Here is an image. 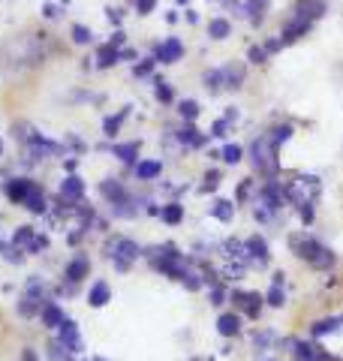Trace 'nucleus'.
I'll list each match as a JSON object with an SVG mask.
<instances>
[{
  "label": "nucleus",
  "mask_w": 343,
  "mask_h": 361,
  "mask_svg": "<svg viewBox=\"0 0 343 361\" xmlns=\"http://www.w3.org/2000/svg\"><path fill=\"white\" fill-rule=\"evenodd\" d=\"M13 247H21V250H28V253H42V250H49V238L33 232L30 226H21L13 235Z\"/></svg>",
  "instance_id": "7"
},
{
  "label": "nucleus",
  "mask_w": 343,
  "mask_h": 361,
  "mask_svg": "<svg viewBox=\"0 0 343 361\" xmlns=\"http://www.w3.org/2000/svg\"><path fill=\"white\" fill-rule=\"evenodd\" d=\"M163 175V163L160 160H142V163H136V178L139 180H154Z\"/></svg>",
  "instance_id": "25"
},
{
  "label": "nucleus",
  "mask_w": 343,
  "mask_h": 361,
  "mask_svg": "<svg viewBox=\"0 0 343 361\" xmlns=\"http://www.w3.org/2000/svg\"><path fill=\"white\" fill-rule=\"evenodd\" d=\"M217 331H220L223 337H235L238 331H241V316L238 313H223L220 319H217Z\"/></svg>",
  "instance_id": "24"
},
{
  "label": "nucleus",
  "mask_w": 343,
  "mask_h": 361,
  "mask_svg": "<svg viewBox=\"0 0 343 361\" xmlns=\"http://www.w3.org/2000/svg\"><path fill=\"white\" fill-rule=\"evenodd\" d=\"M229 33H232V25H229V18H211L208 21V37L211 39H229Z\"/></svg>",
  "instance_id": "30"
},
{
  "label": "nucleus",
  "mask_w": 343,
  "mask_h": 361,
  "mask_svg": "<svg viewBox=\"0 0 343 361\" xmlns=\"http://www.w3.org/2000/svg\"><path fill=\"white\" fill-rule=\"evenodd\" d=\"M106 13H109V21H112V25H121V21H124V16H121V9H106Z\"/></svg>",
  "instance_id": "46"
},
{
  "label": "nucleus",
  "mask_w": 343,
  "mask_h": 361,
  "mask_svg": "<svg viewBox=\"0 0 343 361\" xmlns=\"http://www.w3.org/2000/svg\"><path fill=\"white\" fill-rule=\"evenodd\" d=\"M4 250H6V247H4V244H0V253H4Z\"/></svg>",
  "instance_id": "51"
},
{
  "label": "nucleus",
  "mask_w": 343,
  "mask_h": 361,
  "mask_svg": "<svg viewBox=\"0 0 343 361\" xmlns=\"http://www.w3.org/2000/svg\"><path fill=\"white\" fill-rule=\"evenodd\" d=\"M21 358H25V361H37V355H33L30 349H25V355H21Z\"/></svg>",
  "instance_id": "47"
},
{
  "label": "nucleus",
  "mask_w": 343,
  "mask_h": 361,
  "mask_svg": "<svg viewBox=\"0 0 343 361\" xmlns=\"http://www.w3.org/2000/svg\"><path fill=\"white\" fill-rule=\"evenodd\" d=\"M127 118H130V106H127V109H121L118 115H109L106 121H102V133H106L109 139H114V135L121 133V127H124V121H127Z\"/></svg>",
  "instance_id": "27"
},
{
  "label": "nucleus",
  "mask_w": 343,
  "mask_h": 361,
  "mask_svg": "<svg viewBox=\"0 0 343 361\" xmlns=\"http://www.w3.org/2000/svg\"><path fill=\"white\" fill-rule=\"evenodd\" d=\"M241 157H244V151H241V145H226V148L220 151V160H223V163H229V166L241 163Z\"/></svg>",
  "instance_id": "36"
},
{
  "label": "nucleus",
  "mask_w": 343,
  "mask_h": 361,
  "mask_svg": "<svg viewBox=\"0 0 343 361\" xmlns=\"http://www.w3.org/2000/svg\"><path fill=\"white\" fill-rule=\"evenodd\" d=\"M0 157H4V139H0Z\"/></svg>",
  "instance_id": "48"
},
{
  "label": "nucleus",
  "mask_w": 343,
  "mask_h": 361,
  "mask_svg": "<svg viewBox=\"0 0 343 361\" xmlns=\"http://www.w3.org/2000/svg\"><path fill=\"white\" fill-rule=\"evenodd\" d=\"M57 343H61L66 353H82L85 343H82V334H78V325L73 319H64L57 325Z\"/></svg>",
  "instance_id": "9"
},
{
  "label": "nucleus",
  "mask_w": 343,
  "mask_h": 361,
  "mask_svg": "<svg viewBox=\"0 0 343 361\" xmlns=\"http://www.w3.org/2000/svg\"><path fill=\"white\" fill-rule=\"evenodd\" d=\"M232 301H235V307L241 310L244 316H250V319H259V313H262V298L259 292H232Z\"/></svg>",
  "instance_id": "12"
},
{
  "label": "nucleus",
  "mask_w": 343,
  "mask_h": 361,
  "mask_svg": "<svg viewBox=\"0 0 343 361\" xmlns=\"http://www.w3.org/2000/svg\"><path fill=\"white\" fill-rule=\"evenodd\" d=\"M340 329H343V313H337V316H325V319L313 322L311 334H313V337H325V334H337Z\"/></svg>",
  "instance_id": "21"
},
{
  "label": "nucleus",
  "mask_w": 343,
  "mask_h": 361,
  "mask_svg": "<svg viewBox=\"0 0 343 361\" xmlns=\"http://www.w3.org/2000/svg\"><path fill=\"white\" fill-rule=\"evenodd\" d=\"M160 217H163L169 226H178L181 220H184V208H181L178 202H172V205H166L163 211H160Z\"/></svg>",
  "instance_id": "34"
},
{
  "label": "nucleus",
  "mask_w": 343,
  "mask_h": 361,
  "mask_svg": "<svg viewBox=\"0 0 343 361\" xmlns=\"http://www.w3.org/2000/svg\"><path fill=\"white\" fill-rule=\"evenodd\" d=\"M112 154L118 157L121 163L133 166L136 160H139V142H124V145H114V148H112Z\"/></svg>",
  "instance_id": "26"
},
{
  "label": "nucleus",
  "mask_w": 343,
  "mask_h": 361,
  "mask_svg": "<svg viewBox=\"0 0 343 361\" xmlns=\"http://www.w3.org/2000/svg\"><path fill=\"white\" fill-rule=\"evenodd\" d=\"M178 4H181V6H184V4H190V0H178Z\"/></svg>",
  "instance_id": "50"
},
{
  "label": "nucleus",
  "mask_w": 343,
  "mask_h": 361,
  "mask_svg": "<svg viewBox=\"0 0 343 361\" xmlns=\"http://www.w3.org/2000/svg\"><path fill=\"white\" fill-rule=\"evenodd\" d=\"M154 6H157V0H133V9H136L139 16H151Z\"/></svg>",
  "instance_id": "42"
},
{
  "label": "nucleus",
  "mask_w": 343,
  "mask_h": 361,
  "mask_svg": "<svg viewBox=\"0 0 343 361\" xmlns=\"http://www.w3.org/2000/svg\"><path fill=\"white\" fill-rule=\"evenodd\" d=\"M217 187H220V172H214V169H211V172L205 175V184L199 190H202V193H211V190H217Z\"/></svg>",
  "instance_id": "41"
},
{
  "label": "nucleus",
  "mask_w": 343,
  "mask_h": 361,
  "mask_svg": "<svg viewBox=\"0 0 343 361\" xmlns=\"http://www.w3.org/2000/svg\"><path fill=\"white\" fill-rule=\"evenodd\" d=\"M154 66H157V61H154V54H151V58H145L142 63L133 66V75H136V78H148V75L154 73Z\"/></svg>",
  "instance_id": "38"
},
{
  "label": "nucleus",
  "mask_w": 343,
  "mask_h": 361,
  "mask_svg": "<svg viewBox=\"0 0 343 361\" xmlns=\"http://www.w3.org/2000/svg\"><path fill=\"white\" fill-rule=\"evenodd\" d=\"M283 49V42H280V37H274V39H265V51L268 54H274V51H280Z\"/></svg>",
  "instance_id": "45"
},
{
  "label": "nucleus",
  "mask_w": 343,
  "mask_h": 361,
  "mask_svg": "<svg viewBox=\"0 0 343 361\" xmlns=\"http://www.w3.org/2000/svg\"><path fill=\"white\" fill-rule=\"evenodd\" d=\"M175 139H178V145H184V148H202V145L208 142V135H202V133H199V130L187 121L184 127H181V130L175 133Z\"/></svg>",
  "instance_id": "17"
},
{
  "label": "nucleus",
  "mask_w": 343,
  "mask_h": 361,
  "mask_svg": "<svg viewBox=\"0 0 343 361\" xmlns=\"http://www.w3.org/2000/svg\"><path fill=\"white\" fill-rule=\"evenodd\" d=\"M118 61H121V49H118V45L106 42V45H100V49H97V70H112Z\"/></svg>",
  "instance_id": "20"
},
{
  "label": "nucleus",
  "mask_w": 343,
  "mask_h": 361,
  "mask_svg": "<svg viewBox=\"0 0 343 361\" xmlns=\"http://www.w3.org/2000/svg\"><path fill=\"white\" fill-rule=\"evenodd\" d=\"M106 256L112 259V265L118 271H130V265L142 256V250H139V244L130 238H112L106 244Z\"/></svg>",
  "instance_id": "4"
},
{
  "label": "nucleus",
  "mask_w": 343,
  "mask_h": 361,
  "mask_svg": "<svg viewBox=\"0 0 343 361\" xmlns=\"http://www.w3.org/2000/svg\"><path fill=\"white\" fill-rule=\"evenodd\" d=\"M64 6L66 4H45L42 6V16L49 18V21H57V18H64Z\"/></svg>",
  "instance_id": "39"
},
{
  "label": "nucleus",
  "mask_w": 343,
  "mask_h": 361,
  "mask_svg": "<svg viewBox=\"0 0 343 361\" xmlns=\"http://www.w3.org/2000/svg\"><path fill=\"white\" fill-rule=\"evenodd\" d=\"M73 42L76 45H90L94 42V30L88 25H73Z\"/></svg>",
  "instance_id": "35"
},
{
  "label": "nucleus",
  "mask_w": 343,
  "mask_h": 361,
  "mask_svg": "<svg viewBox=\"0 0 343 361\" xmlns=\"http://www.w3.org/2000/svg\"><path fill=\"white\" fill-rule=\"evenodd\" d=\"M25 208L33 211V214H45V193H42V187H40V184L30 190V196L25 199Z\"/></svg>",
  "instance_id": "32"
},
{
  "label": "nucleus",
  "mask_w": 343,
  "mask_h": 361,
  "mask_svg": "<svg viewBox=\"0 0 343 361\" xmlns=\"http://www.w3.org/2000/svg\"><path fill=\"white\" fill-rule=\"evenodd\" d=\"M88 271H90V259L85 256V253H78L70 265H66V271H64V277H66V283L70 286H76V283H82V280L88 277Z\"/></svg>",
  "instance_id": "14"
},
{
  "label": "nucleus",
  "mask_w": 343,
  "mask_h": 361,
  "mask_svg": "<svg viewBox=\"0 0 343 361\" xmlns=\"http://www.w3.org/2000/svg\"><path fill=\"white\" fill-rule=\"evenodd\" d=\"M202 85L208 87V94H220V90H226V85H223V70H220V66H214V70H205Z\"/></svg>",
  "instance_id": "28"
},
{
  "label": "nucleus",
  "mask_w": 343,
  "mask_h": 361,
  "mask_svg": "<svg viewBox=\"0 0 343 361\" xmlns=\"http://www.w3.org/2000/svg\"><path fill=\"white\" fill-rule=\"evenodd\" d=\"M211 217L220 220V223H229V220L235 217V205L229 199H217L214 205H211Z\"/></svg>",
  "instance_id": "29"
},
{
  "label": "nucleus",
  "mask_w": 343,
  "mask_h": 361,
  "mask_svg": "<svg viewBox=\"0 0 343 361\" xmlns=\"http://www.w3.org/2000/svg\"><path fill=\"white\" fill-rule=\"evenodd\" d=\"M223 70V85H226V90H238L244 85V78H247V70H244V63H226V66H220Z\"/></svg>",
  "instance_id": "16"
},
{
  "label": "nucleus",
  "mask_w": 343,
  "mask_h": 361,
  "mask_svg": "<svg viewBox=\"0 0 343 361\" xmlns=\"http://www.w3.org/2000/svg\"><path fill=\"white\" fill-rule=\"evenodd\" d=\"M229 123H232V121H229L226 115H223L220 121H214V127H211V135H214V139H223V135L229 133Z\"/></svg>",
  "instance_id": "43"
},
{
  "label": "nucleus",
  "mask_w": 343,
  "mask_h": 361,
  "mask_svg": "<svg viewBox=\"0 0 343 361\" xmlns=\"http://www.w3.org/2000/svg\"><path fill=\"white\" fill-rule=\"evenodd\" d=\"M328 13V4L325 0H295L292 9H289V16H301L307 21H319Z\"/></svg>",
  "instance_id": "11"
},
{
  "label": "nucleus",
  "mask_w": 343,
  "mask_h": 361,
  "mask_svg": "<svg viewBox=\"0 0 343 361\" xmlns=\"http://www.w3.org/2000/svg\"><path fill=\"white\" fill-rule=\"evenodd\" d=\"M85 196V180L78 175H70L61 184V202H82Z\"/></svg>",
  "instance_id": "19"
},
{
  "label": "nucleus",
  "mask_w": 343,
  "mask_h": 361,
  "mask_svg": "<svg viewBox=\"0 0 343 361\" xmlns=\"http://www.w3.org/2000/svg\"><path fill=\"white\" fill-rule=\"evenodd\" d=\"M292 361H331L328 353H323L316 343L307 341H292Z\"/></svg>",
  "instance_id": "13"
},
{
  "label": "nucleus",
  "mask_w": 343,
  "mask_h": 361,
  "mask_svg": "<svg viewBox=\"0 0 343 361\" xmlns=\"http://www.w3.org/2000/svg\"><path fill=\"white\" fill-rule=\"evenodd\" d=\"M181 58H184V42H181L178 37H169V39L154 45V61L157 63H178Z\"/></svg>",
  "instance_id": "8"
},
{
  "label": "nucleus",
  "mask_w": 343,
  "mask_h": 361,
  "mask_svg": "<svg viewBox=\"0 0 343 361\" xmlns=\"http://www.w3.org/2000/svg\"><path fill=\"white\" fill-rule=\"evenodd\" d=\"M277 154H280V142L274 139V133H259L253 145H250V160H253V169L259 175H265V178H277L280 172V160H277Z\"/></svg>",
  "instance_id": "3"
},
{
  "label": "nucleus",
  "mask_w": 343,
  "mask_h": 361,
  "mask_svg": "<svg viewBox=\"0 0 343 361\" xmlns=\"http://www.w3.org/2000/svg\"><path fill=\"white\" fill-rule=\"evenodd\" d=\"M94 361H106V358H94Z\"/></svg>",
  "instance_id": "52"
},
{
  "label": "nucleus",
  "mask_w": 343,
  "mask_h": 361,
  "mask_svg": "<svg viewBox=\"0 0 343 361\" xmlns=\"http://www.w3.org/2000/svg\"><path fill=\"white\" fill-rule=\"evenodd\" d=\"M199 111H202V109H199L196 99H181V103H178V115L184 118V121H190V123L199 118Z\"/></svg>",
  "instance_id": "33"
},
{
  "label": "nucleus",
  "mask_w": 343,
  "mask_h": 361,
  "mask_svg": "<svg viewBox=\"0 0 343 361\" xmlns=\"http://www.w3.org/2000/svg\"><path fill=\"white\" fill-rule=\"evenodd\" d=\"M259 361H280V358H259Z\"/></svg>",
  "instance_id": "49"
},
{
  "label": "nucleus",
  "mask_w": 343,
  "mask_h": 361,
  "mask_svg": "<svg viewBox=\"0 0 343 361\" xmlns=\"http://www.w3.org/2000/svg\"><path fill=\"white\" fill-rule=\"evenodd\" d=\"M154 94H157L160 103H172V99H175V94H172V87H169L166 78H154Z\"/></svg>",
  "instance_id": "37"
},
{
  "label": "nucleus",
  "mask_w": 343,
  "mask_h": 361,
  "mask_svg": "<svg viewBox=\"0 0 343 361\" xmlns=\"http://www.w3.org/2000/svg\"><path fill=\"white\" fill-rule=\"evenodd\" d=\"M66 319L64 316V310L57 307V304H45L42 307V322H45V329H57V325H61Z\"/></svg>",
  "instance_id": "31"
},
{
  "label": "nucleus",
  "mask_w": 343,
  "mask_h": 361,
  "mask_svg": "<svg viewBox=\"0 0 343 361\" xmlns=\"http://www.w3.org/2000/svg\"><path fill=\"white\" fill-rule=\"evenodd\" d=\"M289 250L299 256L301 262H307V265L316 268V271H328L331 265L337 262L335 250L325 247L319 238H313L311 232H295V235H289Z\"/></svg>",
  "instance_id": "2"
},
{
  "label": "nucleus",
  "mask_w": 343,
  "mask_h": 361,
  "mask_svg": "<svg viewBox=\"0 0 343 361\" xmlns=\"http://www.w3.org/2000/svg\"><path fill=\"white\" fill-rule=\"evenodd\" d=\"M109 42H112V45H118V49H124V42H127V33H124V30H114Z\"/></svg>",
  "instance_id": "44"
},
{
  "label": "nucleus",
  "mask_w": 343,
  "mask_h": 361,
  "mask_svg": "<svg viewBox=\"0 0 343 361\" xmlns=\"http://www.w3.org/2000/svg\"><path fill=\"white\" fill-rule=\"evenodd\" d=\"M313 25H316V21H307V18H301V16H289V18L283 21V27H280V42H283V45H292V42L304 39L307 33L313 30Z\"/></svg>",
  "instance_id": "6"
},
{
  "label": "nucleus",
  "mask_w": 343,
  "mask_h": 361,
  "mask_svg": "<svg viewBox=\"0 0 343 361\" xmlns=\"http://www.w3.org/2000/svg\"><path fill=\"white\" fill-rule=\"evenodd\" d=\"M283 190H286V199L299 208L301 220L313 223V208L319 202V193H323V180L316 175H295L289 180H283Z\"/></svg>",
  "instance_id": "1"
},
{
  "label": "nucleus",
  "mask_w": 343,
  "mask_h": 361,
  "mask_svg": "<svg viewBox=\"0 0 343 361\" xmlns=\"http://www.w3.org/2000/svg\"><path fill=\"white\" fill-rule=\"evenodd\" d=\"M109 298H112V289H109L106 280H97V283L90 286V292H88V304H90V307H97V310L106 307Z\"/></svg>",
  "instance_id": "22"
},
{
  "label": "nucleus",
  "mask_w": 343,
  "mask_h": 361,
  "mask_svg": "<svg viewBox=\"0 0 343 361\" xmlns=\"http://www.w3.org/2000/svg\"><path fill=\"white\" fill-rule=\"evenodd\" d=\"M42 307H45V283L40 277H33L28 283V289H25V298H21V304H18V313L21 316H33V313H40Z\"/></svg>",
  "instance_id": "5"
},
{
  "label": "nucleus",
  "mask_w": 343,
  "mask_h": 361,
  "mask_svg": "<svg viewBox=\"0 0 343 361\" xmlns=\"http://www.w3.org/2000/svg\"><path fill=\"white\" fill-rule=\"evenodd\" d=\"M268 6H271V0H244V16H247L250 25L259 27L268 16Z\"/></svg>",
  "instance_id": "18"
},
{
  "label": "nucleus",
  "mask_w": 343,
  "mask_h": 361,
  "mask_svg": "<svg viewBox=\"0 0 343 361\" xmlns=\"http://www.w3.org/2000/svg\"><path fill=\"white\" fill-rule=\"evenodd\" d=\"M247 58H250V63H265V61H268V51H265V45H250Z\"/></svg>",
  "instance_id": "40"
},
{
  "label": "nucleus",
  "mask_w": 343,
  "mask_h": 361,
  "mask_svg": "<svg viewBox=\"0 0 343 361\" xmlns=\"http://www.w3.org/2000/svg\"><path fill=\"white\" fill-rule=\"evenodd\" d=\"M37 187L30 178H13L6 184V196H9V202H16V205H25V199L30 196V190Z\"/></svg>",
  "instance_id": "15"
},
{
  "label": "nucleus",
  "mask_w": 343,
  "mask_h": 361,
  "mask_svg": "<svg viewBox=\"0 0 343 361\" xmlns=\"http://www.w3.org/2000/svg\"><path fill=\"white\" fill-rule=\"evenodd\" d=\"M265 301L271 304V307H283L286 304V289H283V271H277L271 280V289L265 292Z\"/></svg>",
  "instance_id": "23"
},
{
  "label": "nucleus",
  "mask_w": 343,
  "mask_h": 361,
  "mask_svg": "<svg viewBox=\"0 0 343 361\" xmlns=\"http://www.w3.org/2000/svg\"><path fill=\"white\" fill-rule=\"evenodd\" d=\"M244 247H247V262H250V265L268 268V262H271V250H268V241L262 238V235H253V238H247Z\"/></svg>",
  "instance_id": "10"
}]
</instances>
